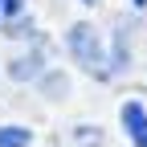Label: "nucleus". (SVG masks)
I'll return each instance as SVG.
<instances>
[{
  "instance_id": "423d86ee",
  "label": "nucleus",
  "mask_w": 147,
  "mask_h": 147,
  "mask_svg": "<svg viewBox=\"0 0 147 147\" xmlns=\"http://www.w3.org/2000/svg\"><path fill=\"white\" fill-rule=\"evenodd\" d=\"M37 131L25 123H0V147H33Z\"/></svg>"
},
{
  "instance_id": "0eeeda50",
  "label": "nucleus",
  "mask_w": 147,
  "mask_h": 147,
  "mask_svg": "<svg viewBox=\"0 0 147 147\" xmlns=\"http://www.w3.org/2000/svg\"><path fill=\"white\" fill-rule=\"evenodd\" d=\"M4 33L8 37H37V25H33V16H29V21H25V16H12Z\"/></svg>"
},
{
  "instance_id": "9d476101",
  "label": "nucleus",
  "mask_w": 147,
  "mask_h": 147,
  "mask_svg": "<svg viewBox=\"0 0 147 147\" xmlns=\"http://www.w3.org/2000/svg\"><path fill=\"white\" fill-rule=\"evenodd\" d=\"M82 4H98V0H82Z\"/></svg>"
},
{
  "instance_id": "7ed1b4c3",
  "label": "nucleus",
  "mask_w": 147,
  "mask_h": 147,
  "mask_svg": "<svg viewBox=\"0 0 147 147\" xmlns=\"http://www.w3.org/2000/svg\"><path fill=\"white\" fill-rule=\"evenodd\" d=\"M119 123H123V135L131 139V147H147V106L139 98H127L119 106Z\"/></svg>"
},
{
  "instance_id": "1a4fd4ad",
  "label": "nucleus",
  "mask_w": 147,
  "mask_h": 147,
  "mask_svg": "<svg viewBox=\"0 0 147 147\" xmlns=\"http://www.w3.org/2000/svg\"><path fill=\"white\" fill-rule=\"evenodd\" d=\"M131 4H135V8H147V0H131Z\"/></svg>"
},
{
  "instance_id": "f03ea898",
  "label": "nucleus",
  "mask_w": 147,
  "mask_h": 147,
  "mask_svg": "<svg viewBox=\"0 0 147 147\" xmlns=\"http://www.w3.org/2000/svg\"><path fill=\"white\" fill-rule=\"evenodd\" d=\"M45 69H49L45 49H41V45H33V49H21V53H12V57L4 61V78L16 82V86H29V82L41 78Z\"/></svg>"
},
{
  "instance_id": "20e7f679",
  "label": "nucleus",
  "mask_w": 147,
  "mask_h": 147,
  "mask_svg": "<svg viewBox=\"0 0 147 147\" xmlns=\"http://www.w3.org/2000/svg\"><path fill=\"white\" fill-rule=\"evenodd\" d=\"M33 86H37V94H41L45 102H65V98L74 94V78H69L65 69H53V65H49Z\"/></svg>"
},
{
  "instance_id": "f257e3e1",
  "label": "nucleus",
  "mask_w": 147,
  "mask_h": 147,
  "mask_svg": "<svg viewBox=\"0 0 147 147\" xmlns=\"http://www.w3.org/2000/svg\"><path fill=\"white\" fill-rule=\"evenodd\" d=\"M65 49H69V57L78 61L86 74H94V78H110L106 41H102V33L90 25V21H78V25L65 29Z\"/></svg>"
},
{
  "instance_id": "39448f33",
  "label": "nucleus",
  "mask_w": 147,
  "mask_h": 147,
  "mask_svg": "<svg viewBox=\"0 0 147 147\" xmlns=\"http://www.w3.org/2000/svg\"><path fill=\"white\" fill-rule=\"evenodd\" d=\"M106 57H110V78L123 69H131V33H127V25L115 29V41L106 45Z\"/></svg>"
},
{
  "instance_id": "6e6552de",
  "label": "nucleus",
  "mask_w": 147,
  "mask_h": 147,
  "mask_svg": "<svg viewBox=\"0 0 147 147\" xmlns=\"http://www.w3.org/2000/svg\"><path fill=\"white\" fill-rule=\"evenodd\" d=\"M21 12H25V0H0V16L12 21V16H21Z\"/></svg>"
}]
</instances>
